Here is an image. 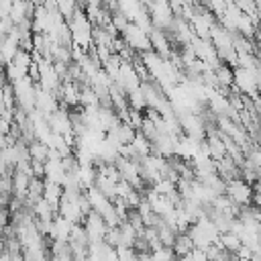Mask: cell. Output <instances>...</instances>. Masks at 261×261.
<instances>
[{
    "label": "cell",
    "mask_w": 261,
    "mask_h": 261,
    "mask_svg": "<svg viewBox=\"0 0 261 261\" xmlns=\"http://www.w3.org/2000/svg\"><path fill=\"white\" fill-rule=\"evenodd\" d=\"M47 153H49V147L43 145L41 141H33V143L29 145V157H31V161L45 163V161H47Z\"/></svg>",
    "instance_id": "2"
},
{
    "label": "cell",
    "mask_w": 261,
    "mask_h": 261,
    "mask_svg": "<svg viewBox=\"0 0 261 261\" xmlns=\"http://www.w3.org/2000/svg\"><path fill=\"white\" fill-rule=\"evenodd\" d=\"M192 249H194V243H192V239H190L186 232L177 234V237H175V243H173V247H171V251H173L175 259L186 257V255H188Z\"/></svg>",
    "instance_id": "1"
},
{
    "label": "cell",
    "mask_w": 261,
    "mask_h": 261,
    "mask_svg": "<svg viewBox=\"0 0 261 261\" xmlns=\"http://www.w3.org/2000/svg\"><path fill=\"white\" fill-rule=\"evenodd\" d=\"M214 77H216L218 88H230L232 86V69L228 65H218L214 69Z\"/></svg>",
    "instance_id": "3"
},
{
    "label": "cell",
    "mask_w": 261,
    "mask_h": 261,
    "mask_svg": "<svg viewBox=\"0 0 261 261\" xmlns=\"http://www.w3.org/2000/svg\"><path fill=\"white\" fill-rule=\"evenodd\" d=\"M151 261H175V255L169 247H161L157 251H151Z\"/></svg>",
    "instance_id": "4"
},
{
    "label": "cell",
    "mask_w": 261,
    "mask_h": 261,
    "mask_svg": "<svg viewBox=\"0 0 261 261\" xmlns=\"http://www.w3.org/2000/svg\"><path fill=\"white\" fill-rule=\"evenodd\" d=\"M114 251H116V259L118 261H135V257H137L133 247H116Z\"/></svg>",
    "instance_id": "5"
}]
</instances>
